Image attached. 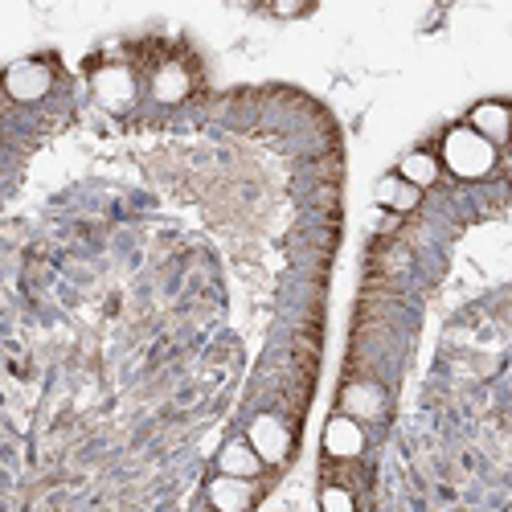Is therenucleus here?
Wrapping results in <instances>:
<instances>
[{"instance_id":"obj_14","label":"nucleus","mask_w":512,"mask_h":512,"mask_svg":"<svg viewBox=\"0 0 512 512\" xmlns=\"http://www.w3.org/2000/svg\"><path fill=\"white\" fill-rule=\"evenodd\" d=\"M279 17H295V13H304V5H275Z\"/></svg>"},{"instance_id":"obj_6","label":"nucleus","mask_w":512,"mask_h":512,"mask_svg":"<svg viewBox=\"0 0 512 512\" xmlns=\"http://www.w3.org/2000/svg\"><path fill=\"white\" fill-rule=\"evenodd\" d=\"M467 127H472L480 140H488L492 148H500L508 140V107L500 99H488V103L472 107V119H467Z\"/></svg>"},{"instance_id":"obj_2","label":"nucleus","mask_w":512,"mask_h":512,"mask_svg":"<svg viewBox=\"0 0 512 512\" xmlns=\"http://www.w3.org/2000/svg\"><path fill=\"white\" fill-rule=\"evenodd\" d=\"M54 87V74L50 66H41V62H17L5 70V91L9 99L17 103H37V99H46Z\"/></svg>"},{"instance_id":"obj_9","label":"nucleus","mask_w":512,"mask_h":512,"mask_svg":"<svg viewBox=\"0 0 512 512\" xmlns=\"http://www.w3.org/2000/svg\"><path fill=\"white\" fill-rule=\"evenodd\" d=\"M373 197H377V205H386V209H394V213H410V209L422 201V193H418L414 185H406L398 173L381 177L377 189H373Z\"/></svg>"},{"instance_id":"obj_5","label":"nucleus","mask_w":512,"mask_h":512,"mask_svg":"<svg viewBox=\"0 0 512 512\" xmlns=\"http://www.w3.org/2000/svg\"><path fill=\"white\" fill-rule=\"evenodd\" d=\"M324 451L332 459H357L365 451V431L361 422L349 418V414H332L328 426H324Z\"/></svg>"},{"instance_id":"obj_1","label":"nucleus","mask_w":512,"mask_h":512,"mask_svg":"<svg viewBox=\"0 0 512 512\" xmlns=\"http://www.w3.org/2000/svg\"><path fill=\"white\" fill-rule=\"evenodd\" d=\"M443 164L459 181H480L496 168V148L488 140H480L472 127L463 123V127H451V132L443 136Z\"/></svg>"},{"instance_id":"obj_7","label":"nucleus","mask_w":512,"mask_h":512,"mask_svg":"<svg viewBox=\"0 0 512 512\" xmlns=\"http://www.w3.org/2000/svg\"><path fill=\"white\" fill-rule=\"evenodd\" d=\"M263 472V459L254 455V447L246 439H234L218 451V476H234V480H254Z\"/></svg>"},{"instance_id":"obj_3","label":"nucleus","mask_w":512,"mask_h":512,"mask_svg":"<svg viewBox=\"0 0 512 512\" xmlns=\"http://www.w3.org/2000/svg\"><path fill=\"white\" fill-rule=\"evenodd\" d=\"M246 443L254 447V455H259L263 463H283L287 451H291V435H287L283 418H275V414H259V418H254Z\"/></svg>"},{"instance_id":"obj_11","label":"nucleus","mask_w":512,"mask_h":512,"mask_svg":"<svg viewBox=\"0 0 512 512\" xmlns=\"http://www.w3.org/2000/svg\"><path fill=\"white\" fill-rule=\"evenodd\" d=\"M152 95H156L160 103H181V99L189 95V74H185V66H177V62L160 66V70L152 74Z\"/></svg>"},{"instance_id":"obj_12","label":"nucleus","mask_w":512,"mask_h":512,"mask_svg":"<svg viewBox=\"0 0 512 512\" xmlns=\"http://www.w3.org/2000/svg\"><path fill=\"white\" fill-rule=\"evenodd\" d=\"M345 410H349V418H357V414H365V418L369 414H381V390L357 381V386L345 390Z\"/></svg>"},{"instance_id":"obj_10","label":"nucleus","mask_w":512,"mask_h":512,"mask_svg":"<svg viewBox=\"0 0 512 512\" xmlns=\"http://www.w3.org/2000/svg\"><path fill=\"white\" fill-rule=\"evenodd\" d=\"M439 173H443V164H439L431 152H410V156L398 164V177H402L406 185H414L418 193L431 189V185L439 181Z\"/></svg>"},{"instance_id":"obj_8","label":"nucleus","mask_w":512,"mask_h":512,"mask_svg":"<svg viewBox=\"0 0 512 512\" xmlns=\"http://www.w3.org/2000/svg\"><path fill=\"white\" fill-rule=\"evenodd\" d=\"M209 504L218 512H246L254 504V480H234V476L209 480Z\"/></svg>"},{"instance_id":"obj_4","label":"nucleus","mask_w":512,"mask_h":512,"mask_svg":"<svg viewBox=\"0 0 512 512\" xmlns=\"http://www.w3.org/2000/svg\"><path fill=\"white\" fill-rule=\"evenodd\" d=\"M91 87H95V99L103 107H111V111L132 107V99H136V78H132V70H127V66H103V70H95Z\"/></svg>"},{"instance_id":"obj_13","label":"nucleus","mask_w":512,"mask_h":512,"mask_svg":"<svg viewBox=\"0 0 512 512\" xmlns=\"http://www.w3.org/2000/svg\"><path fill=\"white\" fill-rule=\"evenodd\" d=\"M320 512H357V500H353L349 488L324 484V492H320Z\"/></svg>"}]
</instances>
